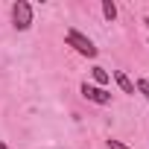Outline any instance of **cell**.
Returning <instances> with one entry per match:
<instances>
[{
    "label": "cell",
    "instance_id": "obj_7",
    "mask_svg": "<svg viewBox=\"0 0 149 149\" xmlns=\"http://www.w3.org/2000/svg\"><path fill=\"white\" fill-rule=\"evenodd\" d=\"M134 88H137V94H143V100L149 102V79H137V85H134Z\"/></svg>",
    "mask_w": 149,
    "mask_h": 149
},
{
    "label": "cell",
    "instance_id": "obj_6",
    "mask_svg": "<svg viewBox=\"0 0 149 149\" xmlns=\"http://www.w3.org/2000/svg\"><path fill=\"white\" fill-rule=\"evenodd\" d=\"M91 73H94V79L100 82V88H102V85H108V79H111V73H108L105 67H94Z\"/></svg>",
    "mask_w": 149,
    "mask_h": 149
},
{
    "label": "cell",
    "instance_id": "obj_1",
    "mask_svg": "<svg viewBox=\"0 0 149 149\" xmlns=\"http://www.w3.org/2000/svg\"><path fill=\"white\" fill-rule=\"evenodd\" d=\"M67 47H73V50H76L79 56H85V58H97V47H94V41L88 38V35H82L79 29H67Z\"/></svg>",
    "mask_w": 149,
    "mask_h": 149
},
{
    "label": "cell",
    "instance_id": "obj_5",
    "mask_svg": "<svg viewBox=\"0 0 149 149\" xmlns=\"http://www.w3.org/2000/svg\"><path fill=\"white\" fill-rule=\"evenodd\" d=\"M102 15H105V21L117 18V3H114V0H102Z\"/></svg>",
    "mask_w": 149,
    "mask_h": 149
},
{
    "label": "cell",
    "instance_id": "obj_2",
    "mask_svg": "<svg viewBox=\"0 0 149 149\" xmlns=\"http://www.w3.org/2000/svg\"><path fill=\"white\" fill-rule=\"evenodd\" d=\"M12 26L18 32H26L32 26V6L26 3V0H18V3H12Z\"/></svg>",
    "mask_w": 149,
    "mask_h": 149
},
{
    "label": "cell",
    "instance_id": "obj_8",
    "mask_svg": "<svg viewBox=\"0 0 149 149\" xmlns=\"http://www.w3.org/2000/svg\"><path fill=\"white\" fill-rule=\"evenodd\" d=\"M105 146H108V149H132V146H126L123 140H114V137H111V140H105Z\"/></svg>",
    "mask_w": 149,
    "mask_h": 149
},
{
    "label": "cell",
    "instance_id": "obj_3",
    "mask_svg": "<svg viewBox=\"0 0 149 149\" xmlns=\"http://www.w3.org/2000/svg\"><path fill=\"white\" fill-rule=\"evenodd\" d=\"M79 91H82V97H85L88 102H97V105H108V102H111V94H108L105 88H100V85H88V82H82Z\"/></svg>",
    "mask_w": 149,
    "mask_h": 149
},
{
    "label": "cell",
    "instance_id": "obj_10",
    "mask_svg": "<svg viewBox=\"0 0 149 149\" xmlns=\"http://www.w3.org/2000/svg\"><path fill=\"white\" fill-rule=\"evenodd\" d=\"M143 24H146V26H149V18H143Z\"/></svg>",
    "mask_w": 149,
    "mask_h": 149
},
{
    "label": "cell",
    "instance_id": "obj_4",
    "mask_svg": "<svg viewBox=\"0 0 149 149\" xmlns=\"http://www.w3.org/2000/svg\"><path fill=\"white\" fill-rule=\"evenodd\" d=\"M114 82H117V88H120L123 94H134V82L126 76L123 70H114Z\"/></svg>",
    "mask_w": 149,
    "mask_h": 149
},
{
    "label": "cell",
    "instance_id": "obj_9",
    "mask_svg": "<svg viewBox=\"0 0 149 149\" xmlns=\"http://www.w3.org/2000/svg\"><path fill=\"white\" fill-rule=\"evenodd\" d=\"M0 149H12V146H9V143H3V140H0Z\"/></svg>",
    "mask_w": 149,
    "mask_h": 149
}]
</instances>
